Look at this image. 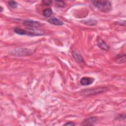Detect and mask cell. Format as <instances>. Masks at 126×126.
<instances>
[{
    "mask_svg": "<svg viewBox=\"0 0 126 126\" xmlns=\"http://www.w3.org/2000/svg\"><path fill=\"white\" fill-rule=\"evenodd\" d=\"M91 2L94 7L102 12H109L112 8L111 2L108 0H93Z\"/></svg>",
    "mask_w": 126,
    "mask_h": 126,
    "instance_id": "1",
    "label": "cell"
},
{
    "mask_svg": "<svg viewBox=\"0 0 126 126\" xmlns=\"http://www.w3.org/2000/svg\"><path fill=\"white\" fill-rule=\"evenodd\" d=\"M33 51L31 49L26 48H17L12 49L9 51V54L11 56L23 57L30 56L32 54Z\"/></svg>",
    "mask_w": 126,
    "mask_h": 126,
    "instance_id": "2",
    "label": "cell"
},
{
    "mask_svg": "<svg viewBox=\"0 0 126 126\" xmlns=\"http://www.w3.org/2000/svg\"><path fill=\"white\" fill-rule=\"evenodd\" d=\"M107 89L103 87H99L95 88H91V89H87L83 90H82L80 92V94L84 96H90L93 95H95L99 94L102 93H103L106 91Z\"/></svg>",
    "mask_w": 126,
    "mask_h": 126,
    "instance_id": "3",
    "label": "cell"
},
{
    "mask_svg": "<svg viewBox=\"0 0 126 126\" xmlns=\"http://www.w3.org/2000/svg\"><path fill=\"white\" fill-rule=\"evenodd\" d=\"M23 24L28 27L29 28H40L42 26V24L37 21H34L32 20H25L23 21Z\"/></svg>",
    "mask_w": 126,
    "mask_h": 126,
    "instance_id": "4",
    "label": "cell"
},
{
    "mask_svg": "<svg viewBox=\"0 0 126 126\" xmlns=\"http://www.w3.org/2000/svg\"><path fill=\"white\" fill-rule=\"evenodd\" d=\"M44 31L35 29H28L25 30V35L29 36H40L44 34Z\"/></svg>",
    "mask_w": 126,
    "mask_h": 126,
    "instance_id": "5",
    "label": "cell"
},
{
    "mask_svg": "<svg viewBox=\"0 0 126 126\" xmlns=\"http://www.w3.org/2000/svg\"><path fill=\"white\" fill-rule=\"evenodd\" d=\"M94 81V79L93 77H83L80 79V83L82 86H88L93 84Z\"/></svg>",
    "mask_w": 126,
    "mask_h": 126,
    "instance_id": "6",
    "label": "cell"
},
{
    "mask_svg": "<svg viewBox=\"0 0 126 126\" xmlns=\"http://www.w3.org/2000/svg\"><path fill=\"white\" fill-rule=\"evenodd\" d=\"M97 118L96 117H91L85 119L83 122H82L81 125L83 126H92L96 123L97 121Z\"/></svg>",
    "mask_w": 126,
    "mask_h": 126,
    "instance_id": "7",
    "label": "cell"
},
{
    "mask_svg": "<svg viewBox=\"0 0 126 126\" xmlns=\"http://www.w3.org/2000/svg\"><path fill=\"white\" fill-rule=\"evenodd\" d=\"M97 45L100 48L105 51H108L109 50L110 47L106 43V42L102 39L99 38V39H97Z\"/></svg>",
    "mask_w": 126,
    "mask_h": 126,
    "instance_id": "8",
    "label": "cell"
},
{
    "mask_svg": "<svg viewBox=\"0 0 126 126\" xmlns=\"http://www.w3.org/2000/svg\"><path fill=\"white\" fill-rule=\"evenodd\" d=\"M48 22L50 24L56 26H62L64 24L63 22L61 20L56 18V17H52L48 19Z\"/></svg>",
    "mask_w": 126,
    "mask_h": 126,
    "instance_id": "9",
    "label": "cell"
},
{
    "mask_svg": "<svg viewBox=\"0 0 126 126\" xmlns=\"http://www.w3.org/2000/svg\"><path fill=\"white\" fill-rule=\"evenodd\" d=\"M72 55L73 57V58L75 59V60L78 63H85V61L84 60L83 58L82 57V56L79 53L75 52V51H73L72 52Z\"/></svg>",
    "mask_w": 126,
    "mask_h": 126,
    "instance_id": "10",
    "label": "cell"
},
{
    "mask_svg": "<svg viewBox=\"0 0 126 126\" xmlns=\"http://www.w3.org/2000/svg\"><path fill=\"white\" fill-rule=\"evenodd\" d=\"M81 22L84 25L90 26H94L96 25L97 23V21L96 20L94 19H89L87 20H82L81 21Z\"/></svg>",
    "mask_w": 126,
    "mask_h": 126,
    "instance_id": "11",
    "label": "cell"
},
{
    "mask_svg": "<svg viewBox=\"0 0 126 126\" xmlns=\"http://www.w3.org/2000/svg\"><path fill=\"white\" fill-rule=\"evenodd\" d=\"M116 62L118 63H126V54H121L118 55L116 57Z\"/></svg>",
    "mask_w": 126,
    "mask_h": 126,
    "instance_id": "12",
    "label": "cell"
},
{
    "mask_svg": "<svg viewBox=\"0 0 126 126\" xmlns=\"http://www.w3.org/2000/svg\"><path fill=\"white\" fill-rule=\"evenodd\" d=\"M53 14V11L51 8H46L43 11V15L45 17H49Z\"/></svg>",
    "mask_w": 126,
    "mask_h": 126,
    "instance_id": "13",
    "label": "cell"
},
{
    "mask_svg": "<svg viewBox=\"0 0 126 126\" xmlns=\"http://www.w3.org/2000/svg\"><path fill=\"white\" fill-rule=\"evenodd\" d=\"M14 32L19 35H25V30L19 27H15L14 29Z\"/></svg>",
    "mask_w": 126,
    "mask_h": 126,
    "instance_id": "14",
    "label": "cell"
},
{
    "mask_svg": "<svg viewBox=\"0 0 126 126\" xmlns=\"http://www.w3.org/2000/svg\"><path fill=\"white\" fill-rule=\"evenodd\" d=\"M55 4L59 7L63 8L65 7V3L63 1L61 0H55Z\"/></svg>",
    "mask_w": 126,
    "mask_h": 126,
    "instance_id": "15",
    "label": "cell"
},
{
    "mask_svg": "<svg viewBox=\"0 0 126 126\" xmlns=\"http://www.w3.org/2000/svg\"><path fill=\"white\" fill-rule=\"evenodd\" d=\"M8 5L12 8H16L18 6V3L14 0L8 1Z\"/></svg>",
    "mask_w": 126,
    "mask_h": 126,
    "instance_id": "16",
    "label": "cell"
},
{
    "mask_svg": "<svg viewBox=\"0 0 126 126\" xmlns=\"http://www.w3.org/2000/svg\"><path fill=\"white\" fill-rule=\"evenodd\" d=\"M115 24L121 26H126V21L125 20H120L118 21H116Z\"/></svg>",
    "mask_w": 126,
    "mask_h": 126,
    "instance_id": "17",
    "label": "cell"
},
{
    "mask_svg": "<svg viewBox=\"0 0 126 126\" xmlns=\"http://www.w3.org/2000/svg\"><path fill=\"white\" fill-rule=\"evenodd\" d=\"M52 2V1L51 0H43L42 3H43L44 5H50L51 4Z\"/></svg>",
    "mask_w": 126,
    "mask_h": 126,
    "instance_id": "18",
    "label": "cell"
},
{
    "mask_svg": "<svg viewBox=\"0 0 126 126\" xmlns=\"http://www.w3.org/2000/svg\"><path fill=\"white\" fill-rule=\"evenodd\" d=\"M75 125V123H74L73 122H70L66 123L65 124H64V126H73Z\"/></svg>",
    "mask_w": 126,
    "mask_h": 126,
    "instance_id": "19",
    "label": "cell"
},
{
    "mask_svg": "<svg viewBox=\"0 0 126 126\" xmlns=\"http://www.w3.org/2000/svg\"><path fill=\"white\" fill-rule=\"evenodd\" d=\"M0 12H1L2 11V10H3V8H2V6H0Z\"/></svg>",
    "mask_w": 126,
    "mask_h": 126,
    "instance_id": "20",
    "label": "cell"
}]
</instances>
